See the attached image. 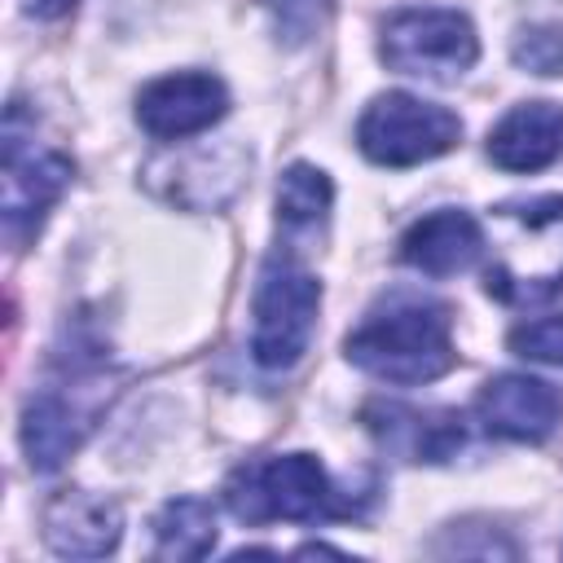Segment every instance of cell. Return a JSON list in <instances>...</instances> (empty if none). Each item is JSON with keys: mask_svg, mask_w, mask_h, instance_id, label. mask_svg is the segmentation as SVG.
Segmentation results:
<instances>
[{"mask_svg": "<svg viewBox=\"0 0 563 563\" xmlns=\"http://www.w3.org/2000/svg\"><path fill=\"white\" fill-rule=\"evenodd\" d=\"M334 185L312 163H290L277 180V224L286 233H317L330 216Z\"/></svg>", "mask_w": 563, "mask_h": 563, "instance_id": "cell-16", "label": "cell"}, {"mask_svg": "<svg viewBox=\"0 0 563 563\" xmlns=\"http://www.w3.org/2000/svg\"><path fill=\"white\" fill-rule=\"evenodd\" d=\"M457 136H462V119L413 92L374 97L356 123V145L378 167H413L440 158L457 145Z\"/></svg>", "mask_w": 563, "mask_h": 563, "instance_id": "cell-5", "label": "cell"}, {"mask_svg": "<svg viewBox=\"0 0 563 563\" xmlns=\"http://www.w3.org/2000/svg\"><path fill=\"white\" fill-rule=\"evenodd\" d=\"M70 176H75V163L57 150L35 145V136L22 132V110L13 106L4 123V176H0L4 180V242L13 251H22L40 233L48 207L66 194Z\"/></svg>", "mask_w": 563, "mask_h": 563, "instance_id": "cell-8", "label": "cell"}, {"mask_svg": "<svg viewBox=\"0 0 563 563\" xmlns=\"http://www.w3.org/2000/svg\"><path fill=\"white\" fill-rule=\"evenodd\" d=\"M119 532H123L119 506L84 488L57 493L44 510V541L53 554H66V559H101L119 545Z\"/></svg>", "mask_w": 563, "mask_h": 563, "instance_id": "cell-12", "label": "cell"}, {"mask_svg": "<svg viewBox=\"0 0 563 563\" xmlns=\"http://www.w3.org/2000/svg\"><path fill=\"white\" fill-rule=\"evenodd\" d=\"M497 255L484 273V290L510 308L545 303L563 290V198H519L493 207Z\"/></svg>", "mask_w": 563, "mask_h": 563, "instance_id": "cell-2", "label": "cell"}, {"mask_svg": "<svg viewBox=\"0 0 563 563\" xmlns=\"http://www.w3.org/2000/svg\"><path fill=\"white\" fill-rule=\"evenodd\" d=\"M264 4H268V13H273L277 35H282L290 48L317 40V35L325 31V22H330V9H334V0H264Z\"/></svg>", "mask_w": 563, "mask_h": 563, "instance_id": "cell-18", "label": "cell"}, {"mask_svg": "<svg viewBox=\"0 0 563 563\" xmlns=\"http://www.w3.org/2000/svg\"><path fill=\"white\" fill-rule=\"evenodd\" d=\"M484 255V229L471 211L444 207L422 216L405 238H400V260L427 277H453L466 273Z\"/></svg>", "mask_w": 563, "mask_h": 563, "instance_id": "cell-13", "label": "cell"}, {"mask_svg": "<svg viewBox=\"0 0 563 563\" xmlns=\"http://www.w3.org/2000/svg\"><path fill=\"white\" fill-rule=\"evenodd\" d=\"M321 282L290 255H268L251 295V356L264 369H290L317 330Z\"/></svg>", "mask_w": 563, "mask_h": 563, "instance_id": "cell-4", "label": "cell"}, {"mask_svg": "<svg viewBox=\"0 0 563 563\" xmlns=\"http://www.w3.org/2000/svg\"><path fill=\"white\" fill-rule=\"evenodd\" d=\"M475 413L479 422L501 435V440H519V444H537L545 440L559 418H563V396L532 374H497L479 387L475 396Z\"/></svg>", "mask_w": 563, "mask_h": 563, "instance_id": "cell-10", "label": "cell"}, {"mask_svg": "<svg viewBox=\"0 0 563 563\" xmlns=\"http://www.w3.org/2000/svg\"><path fill=\"white\" fill-rule=\"evenodd\" d=\"M378 53L396 75L449 84L475 66L479 40L471 18L457 9H400L383 22Z\"/></svg>", "mask_w": 563, "mask_h": 563, "instance_id": "cell-7", "label": "cell"}, {"mask_svg": "<svg viewBox=\"0 0 563 563\" xmlns=\"http://www.w3.org/2000/svg\"><path fill=\"white\" fill-rule=\"evenodd\" d=\"M563 150V110L554 101H523L488 132V158L501 172H541Z\"/></svg>", "mask_w": 563, "mask_h": 563, "instance_id": "cell-14", "label": "cell"}, {"mask_svg": "<svg viewBox=\"0 0 563 563\" xmlns=\"http://www.w3.org/2000/svg\"><path fill=\"white\" fill-rule=\"evenodd\" d=\"M347 361L383 383L418 387L457 365L453 312L422 290H387L343 343Z\"/></svg>", "mask_w": 563, "mask_h": 563, "instance_id": "cell-1", "label": "cell"}, {"mask_svg": "<svg viewBox=\"0 0 563 563\" xmlns=\"http://www.w3.org/2000/svg\"><path fill=\"white\" fill-rule=\"evenodd\" d=\"M224 501L242 523H325L361 510L312 453H282L238 466L224 484Z\"/></svg>", "mask_w": 563, "mask_h": 563, "instance_id": "cell-3", "label": "cell"}, {"mask_svg": "<svg viewBox=\"0 0 563 563\" xmlns=\"http://www.w3.org/2000/svg\"><path fill=\"white\" fill-rule=\"evenodd\" d=\"M510 57L528 75H563V22H528L510 40Z\"/></svg>", "mask_w": 563, "mask_h": 563, "instance_id": "cell-17", "label": "cell"}, {"mask_svg": "<svg viewBox=\"0 0 563 563\" xmlns=\"http://www.w3.org/2000/svg\"><path fill=\"white\" fill-rule=\"evenodd\" d=\"M361 422L378 444L405 462H449L466 444V422L453 409H413L396 400H369Z\"/></svg>", "mask_w": 563, "mask_h": 563, "instance_id": "cell-11", "label": "cell"}, {"mask_svg": "<svg viewBox=\"0 0 563 563\" xmlns=\"http://www.w3.org/2000/svg\"><path fill=\"white\" fill-rule=\"evenodd\" d=\"M229 110V92L216 75L202 70H180V75H163L150 88H141L136 97V123L154 136V141H185L207 132L211 123H220Z\"/></svg>", "mask_w": 563, "mask_h": 563, "instance_id": "cell-9", "label": "cell"}, {"mask_svg": "<svg viewBox=\"0 0 563 563\" xmlns=\"http://www.w3.org/2000/svg\"><path fill=\"white\" fill-rule=\"evenodd\" d=\"M114 387L106 369H75L40 387L22 409V449L35 471H57L92 431L97 413L110 405Z\"/></svg>", "mask_w": 563, "mask_h": 563, "instance_id": "cell-6", "label": "cell"}, {"mask_svg": "<svg viewBox=\"0 0 563 563\" xmlns=\"http://www.w3.org/2000/svg\"><path fill=\"white\" fill-rule=\"evenodd\" d=\"M216 510L202 497H176L154 519L158 559H207L216 550Z\"/></svg>", "mask_w": 563, "mask_h": 563, "instance_id": "cell-15", "label": "cell"}, {"mask_svg": "<svg viewBox=\"0 0 563 563\" xmlns=\"http://www.w3.org/2000/svg\"><path fill=\"white\" fill-rule=\"evenodd\" d=\"M70 4L75 0H26V13L31 18H62V13H70Z\"/></svg>", "mask_w": 563, "mask_h": 563, "instance_id": "cell-20", "label": "cell"}, {"mask_svg": "<svg viewBox=\"0 0 563 563\" xmlns=\"http://www.w3.org/2000/svg\"><path fill=\"white\" fill-rule=\"evenodd\" d=\"M510 352L523 361H545V365H563V312L559 317H541L528 325L510 330Z\"/></svg>", "mask_w": 563, "mask_h": 563, "instance_id": "cell-19", "label": "cell"}]
</instances>
